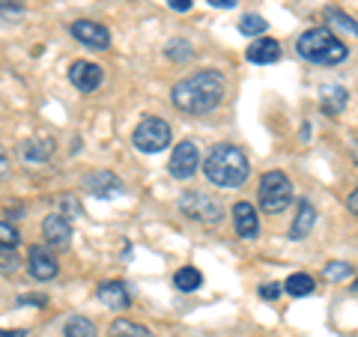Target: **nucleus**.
I'll return each instance as SVG.
<instances>
[{
    "mask_svg": "<svg viewBox=\"0 0 358 337\" xmlns=\"http://www.w3.org/2000/svg\"><path fill=\"white\" fill-rule=\"evenodd\" d=\"M224 93H227L224 75L218 69H203V72H194V75L182 78L179 84H173L171 102L176 110H182V114L203 117L221 105Z\"/></svg>",
    "mask_w": 358,
    "mask_h": 337,
    "instance_id": "obj_1",
    "label": "nucleus"
},
{
    "mask_svg": "<svg viewBox=\"0 0 358 337\" xmlns=\"http://www.w3.org/2000/svg\"><path fill=\"white\" fill-rule=\"evenodd\" d=\"M203 173L218 188H239L251 173L248 155L233 143H215L203 159Z\"/></svg>",
    "mask_w": 358,
    "mask_h": 337,
    "instance_id": "obj_2",
    "label": "nucleus"
},
{
    "mask_svg": "<svg viewBox=\"0 0 358 337\" xmlns=\"http://www.w3.org/2000/svg\"><path fill=\"white\" fill-rule=\"evenodd\" d=\"M296 51L301 60L317 66H338L350 57V48L334 36L329 27H310L296 39Z\"/></svg>",
    "mask_w": 358,
    "mask_h": 337,
    "instance_id": "obj_3",
    "label": "nucleus"
},
{
    "mask_svg": "<svg viewBox=\"0 0 358 337\" xmlns=\"http://www.w3.org/2000/svg\"><path fill=\"white\" fill-rule=\"evenodd\" d=\"M257 197H260V209L266 215H278L293 203V185H289L287 173L281 171H268L260 179V188H257Z\"/></svg>",
    "mask_w": 358,
    "mask_h": 337,
    "instance_id": "obj_4",
    "label": "nucleus"
},
{
    "mask_svg": "<svg viewBox=\"0 0 358 337\" xmlns=\"http://www.w3.org/2000/svg\"><path fill=\"white\" fill-rule=\"evenodd\" d=\"M131 143L138 147L141 152H162L164 147H171V126L162 120V117H147L138 122V129L131 134Z\"/></svg>",
    "mask_w": 358,
    "mask_h": 337,
    "instance_id": "obj_5",
    "label": "nucleus"
},
{
    "mask_svg": "<svg viewBox=\"0 0 358 337\" xmlns=\"http://www.w3.org/2000/svg\"><path fill=\"white\" fill-rule=\"evenodd\" d=\"M179 212L197 224H218L224 218L221 203L212 200L209 194H203V191H185V194L179 197Z\"/></svg>",
    "mask_w": 358,
    "mask_h": 337,
    "instance_id": "obj_6",
    "label": "nucleus"
},
{
    "mask_svg": "<svg viewBox=\"0 0 358 337\" xmlns=\"http://www.w3.org/2000/svg\"><path fill=\"white\" fill-rule=\"evenodd\" d=\"M197 167H200V150L192 141H179L171 152V162H167L171 176L173 179H192L197 173Z\"/></svg>",
    "mask_w": 358,
    "mask_h": 337,
    "instance_id": "obj_7",
    "label": "nucleus"
},
{
    "mask_svg": "<svg viewBox=\"0 0 358 337\" xmlns=\"http://www.w3.org/2000/svg\"><path fill=\"white\" fill-rule=\"evenodd\" d=\"M69 30H72V36H75L78 42L87 45V48H93V51H105L108 45H110V30H108L105 24H99V21L81 18V21H75Z\"/></svg>",
    "mask_w": 358,
    "mask_h": 337,
    "instance_id": "obj_8",
    "label": "nucleus"
},
{
    "mask_svg": "<svg viewBox=\"0 0 358 337\" xmlns=\"http://www.w3.org/2000/svg\"><path fill=\"white\" fill-rule=\"evenodd\" d=\"M69 81L78 93H93V89L102 87L105 75H102V66L90 63V60H75L69 66Z\"/></svg>",
    "mask_w": 358,
    "mask_h": 337,
    "instance_id": "obj_9",
    "label": "nucleus"
},
{
    "mask_svg": "<svg viewBox=\"0 0 358 337\" xmlns=\"http://www.w3.org/2000/svg\"><path fill=\"white\" fill-rule=\"evenodd\" d=\"M42 236H45V242H48L51 248H66V245L72 242V224H69V218H66L63 212H51V215H45Z\"/></svg>",
    "mask_w": 358,
    "mask_h": 337,
    "instance_id": "obj_10",
    "label": "nucleus"
},
{
    "mask_svg": "<svg viewBox=\"0 0 358 337\" xmlns=\"http://www.w3.org/2000/svg\"><path fill=\"white\" fill-rule=\"evenodd\" d=\"M84 188L90 191L93 197H117L122 194V179L110 171H93L87 179H84Z\"/></svg>",
    "mask_w": 358,
    "mask_h": 337,
    "instance_id": "obj_11",
    "label": "nucleus"
},
{
    "mask_svg": "<svg viewBox=\"0 0 358 337\" xmlns=\"http://www.w3.org/2000/svg\"><path fill=\"white\" fill-rule=\"evenodd\" d=\"M30 278L33 280H51L57 278V260L48 245H33L30 248Z\"/></svg>",
    "mask_w": 358,
    "mask_h": 337,
    "instance_id": "obj_12",
    "label": "nucleus"
},
{
    "mask_svg": "<svg viewBox=\"0 0 358 337\" xmlns=\"http://www.w3.org/2000/svg\"><path fill=\"white\" fill-rule=\"evenodd\" d=\"M233 224H236V233L242 239H257V233H260V215L248 200H239L233 206Z\"/></svg>",
    "mask_w": 358,
    "mask_h": 337,
    "instance_id": "obj_13",
    "label": "nucleus"
},
{
    "mask_svg": "<svg viewBox=\"0 0 358 337\" xmlns=\"http://www.w3.org/2000/svg\"><path fill=\"white\" fill-rule=\"evenodd\" d=\"M245 57H248V63H254V66H272V63L281 60V45H278V39H268V36L254 39L251 48L245 51Z\"/></svg>",
    "mask_w": 358,
    "mask_h": 337,
    "instance_id": "obj_14",
    "label": "nucleus"
},
{
    "mask_svg": "<svg viewBox=\"0 0 358 337\" xmlns=\"http://www.w3.org/2000/svg\"><path fill=\"white\" fill-rule=\"evenodd\" d=\"M96 296H99V301H102V305H108L110 310H126L129 301H131L129 287L122 284V280H108V284L99 287Z\"/></svg>",
    "mask_w": 358,
    "mask_h": 337,
    "instance_id": "obj_15",
    "label": "nucleus"
},
{
    "mask_svg": "<svg viewBox=\"0 0 358 337\" xmlns=\"http://www.w3.org/2000/svg\"><path fill=\"white\" fill-rule=\"evenodd\" d=\"M313 224H317V209H313L310 200H299V212L289 224V239H305L313 230Z\"/></svg>",
    "mask_w": 358,
    "mask_h": 337,
    "instance_id": "obj_16",
    "label": "nucleus"
},
{
    "mask_svg": "<svg viewBox=\"0 0 358 337\" xmlns=\"http://www.w3.org/2000/svg\"><path fill=\"white\" fill-rule=\"evenodd\" d=\"M346 102H350V93H346L343 87H322V93H320V110L322 114H329V117H338L341 110L346 108Z\"/></svg>",
    "mask_w": 358,
    "mask_h": 337,
    "instance_id": "obj_17",
    "label": "nucleus"
},
{
    "mask_svg": "<svg viewBox=\"0 0 358 337\" xmlns=\"http://www.w3.org/2000/svg\"><path fill=\"white\" fill-rule=\"evenodd\" d=\"M21 155H24V162H48L51 155H54V138H39V141H27L24 147H21Z\"/></svg>",
    "mask_w": 358,
    "mask_h": 337,
    "instance_id": "obj_18",
    "label": "nucleus"
},
{
    "mask_svg": "<svg viewBox=\"0 0 358 337\" xmlns=\"http://www.w3.org/2000/svg\"><path fill=\"white\" fill-rule=\"evenodd\" d=\"M108 337H155L147 325L131 322V320H114L108 329Z\"/></svg>",
    "mask_w": 358,
    "mask_h": 337,
    "instance_id": "obj_19",
    "label": "nucleus"
},
{
    "mask_svg": "<svg viewBox=\"0 0 358 337\" xmlns=\"http://www.w3.org/2000/svg\"><path fill=\"white\" fill-rule=\"evenodd\" d=\"M200 284H203V275H200L194 266H182L173 275V287L179 293H194V289H200Z\"/></svg>",
    "mask_w": 358,
    "mask_h": 337,
    "instance_id": "obj_20",
    "label": "nucleus"
},
{
    "mask_svg": "<svg viewBox=\"0 0 358 337\" xmlns=\"http://www.w3.org/2000/svg\"><path fill=\"white\" fill-rule=\"evenodd\" d=\"M63 337H99L96 322L87 317H69L63 325Z\"/></svg>",
    "mask_w": 358,
    "mask_h": 337,
    "instance_id": "obj_21",
    "label": "nucleus"
},
{
    "mask_svg": "<svg viewBox=\"0 0 358 337\" xmlns=\"http://www.w3.org/2000/svg\"><path fill=\"white\" fill-rule=\"evenodd\" d=\"M284 289H287L289 296H296V299H305V296L313 293V278L305 275V272H296V275H289L284 280Z\"/></svg>",
    "mask_w": 358,
    "mask_h": 337,
    "instance_id": "obj_22",
    "label": "nucleus"
},
{
    "mask_svg": "<svg viewBox=\"0 0 358 337\" xmlns=\"http://www.w3.org/2000/svg\"><path fill=\"white\" fill-rule=\"evenodd\" d=\"M192 42H185V39H171L164 45V57L171 60V63H185V60H192Z\"/></svg>",
    "mask_w": 358,
    "mask_h": 337,
    "instance_id": "obj_23",
    "label": "nucleus"
},
{
    "mask_svg": "<svg viewBox=\"0 0 358 337\" xmlns=\"http://www.w3.org/2000/svg\"><path fill=\"white\" fill-rule=\"evenodd\" d=\"M326 21H329L331 27L346 30V33H352V36H358V21H355V18H350L346 13H341V9L329 6V9H326Z\"/></svg>",
    "mask_w": 358,
    "mask_h": 337,
    "instance_id": "obj_24",
    "label": "nucleus"
},
{
    "mask_svg": "<svg viewBox=\"0 0 358 337\" xmlns=\"http://www.w3.org/2000/svg\"><path fill=\"white\" fill-rule=\"evenodd\" d=\"M268 30V21L263 15H245L239 21V33L242 36H257V39H263V33Z\"/></svg>",
    "mask_w": 358,
    "mask_h": 337,
    "instance_id": "obj_25",
    "label": "nucleus"
},
{
    "mask_svg": "<svg viewBox=\"0 0 358 337\" xmlns=\"http://www.w3.org/2000/svg\"><path fill=\"white\" fill-rule=\"evenodd\" d=\"M322 275H326V280H334V284H341V280L352 278V266L343 263V260H331L329 266H322Z\"/></svg>",
    "mask_w": 358,
    "mask_h": 337,
    "instance_id": "obj_26",
    "label": "nucleus"
},
{
    "mask_svg": "<svg viewBox=\"0 0 358 337\" xmlns=\"http://www.w3.org/2000/svg\"><path fill=\"white\" fill-rule=\"evenodd\" d=\"M60 212L66 218H81L84 215V209H81V203L75 200V194H66L63 200H60Z\"/></svg>",
    "mask_w": 358,
    "mask_h": 337,
    "instance_id": "obj_27",
    "label": "nucleus"
},
{
    "mask_svg": "<svg viewBox=\"0 0 358 337\" xmlns=\"http://www.w3.org/2000/svg\"><path fill=\"white\" fill-rule=\"evenodd\" d=\"M0 239H3V248H15L21 236H18V230L9 221H0Z\"/></svg>",
    "mask_w": 358,
    "mask_h": 337,
    "instance_id": "obj_28",
    "label": "nucleus"
},
{
    "mask_svg": "<svg viewBox=\"0 0 358 337\" xmlns=\"http://www.w3.org/2000/svg\"><path fill=\"white\" fill-rule=\"evenodd\" d=\"M281 293H287V289H284V284H278V280H275V284H263L260 287V299L263 301H275Z\"/></svg>",
    "mask_w": 358,
    "mask_h": 337,
    "instance_id": "obj_29",
    "label": "nucleus"
},
{
    "mask_svg": "<svg viewBox=\"0 0 358 337\" xmlns=\"http://www.w3.org/2000/svg\"><path fill=\"white\" fill-rule=\"evenodd\" d=\"M0 260H3V275H9V272H15V268H18V257L13 254V248L0 251Z\"/></svg>",
    "mask_w": 358,
    "mask_h": 337,
    "instance_id": "obj_30",
    "label": "nucleus"
},
{
    "mask_svg": "<svg viewBox=\"0 0 358 337\" xmlns=\"http://www.w3.org/2000/svg\"><path fill=\"white\" fill-rule=\"evenodd\" d=\"M167 6H171L173 13H188V9L194 6V0H167Z\"/></svg>",
    "mask_w": 358,
    "mask_h": 337,
    "instance_id": "obj_31",
    "label": "nucleus"
},
{
    "mask_svg": "<svg viewBox=\"0 0 358 337\" xmlns=\"http://www.w3.org/2000/svg\"><path fill=\"white\" fill-rule=\"evenodd\" d=\"M9 9H15V13H21V9H24V3H21V0H3V18L9 15Z\"/></svg>",
    "mask_w": 358,
    "mask_h": 337,
    "instance_id": "obj_32",
    "label": "nucleus"
},
{
    "mask_svg": "<svg viewBox=\"0 0 358 337\" xmlns=\"http://www.w3.org/2000/svg\"><path fill=\"white\" fill-rule=\"evenodd\" d=\"M346 209H350V212H352V215H358V188L352 191V194H350V197H346Z\"/></svg>",
    "mask_w": 358,
    "mask_h": 337,
    "instance_id": "obj_33",
    "label": "nucleus"
},
{
    "mask_svg": "<svg viewBox=\"0 0 358 337\" xmlns=\"http://www.w3.org/2000/svg\"><path fill=\"white\" fill-rule=\"evenodd\" d=\"M206 3H212L215 9H233V6L239 3V0H206Z\"/></svg>",
    "mask_w": 358,
    "mask_h": 337,
    "instance_id": "obj_34",
    "label": "nucleus"
},
{
    "mask_svg": "<svg viewBox=\"0 0 358 337\" xmlns=\"http://www.w3.org/2000/svg\"><path fill=\"white\" fill-rule=\"evenodd\" d=\"M3 337H27L24 329H15V331H3Z\"/></svg>",
    "mask_w": 358,
    "mask_h": 337,
    "instance_id": "obj_35",
    "label": "nucleus"
},
{
    "mask_svg": "<svg viewBox=\"0 0 358 337\" xmlns=\"http://www.w3.org/2000/svg\"><path fill=\"white\" fill-rule=\"evenodd\" d=\"M352 293H358V278L352 280Z\"/></svg>",
    "mask_w": 358,
    "mask_h": 337,
    "instance_id": "obj_36",
    "label": "nucleus"
},
{
    "mask_svg": "<svg viewBox=\"0 0 358 337\" xmlns=\"http://www.w3.org/2000/svg\"><path fill=\"white\" fill-rule=\"evenodd\" d=\"M352 155H355V162H358V143H355V147H352Z\"/></svg>",
    "mask_w": 358,
    "mask_h": 337,
    "instance_id": "obj_37",
    "label": "nucleus"
}]
</instances>
